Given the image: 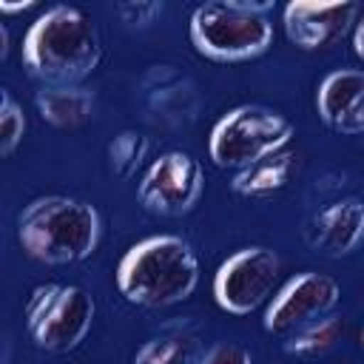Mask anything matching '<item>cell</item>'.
<instances>
[{
  "mask_svg": "<svg viewBox=\"0 0 364 364\" xmlns=\"http://www.w3.org/2000/svg\"><path fill=\"white\" fill-rule=\"evenodd\" d=\"M102 40L94 20L77 6L46 9L23 37V63L46 85H80L97 71Z\"/></svg>",
  "mask_w": 364,
  "mask_h": 364,
  "instance_id": "6da1fadb",
  "label": "cell"
},
{
  "mask_svg": "<svg viewBox=\"0 0 364 364\" xmlns=\"http://www.w3.org/2000/svg\"><path fill=\"white\" fill-rule=\"evenodd\" d=\"M199 284L193 247L173 233L148 236L125 250L117 264V287L136 307H171L185 301Z\"/></svg>",
  "mask_w": 364,
  "mask_h": 364,
  "instance_id": "7a4b0ae2",
  "label": "cell"
},
{
  "mask_svg": "<svg viewBox=\"0 0 364 364\" xmlns=\"http://www.w3.org/2000/svg\"><path fill=\"white\" fill-rule=\"evenodd\" d=\"M102 233V219L91 202L74 196H37L17 216L23 250L46 264H74L88 259Z\"/></svg>",
  "mask_w": 364,
  "mask_h": 364,
  "instance_id": "3957f363",
  "label": "cell"
},
{
  "mask_svg": "<svg viewBox=\"0 0 364 364\" xmlns=\"http://www.w3.org/2000/svg\"><path fill=\"white\" fill-rule=\"evenodd\" d=\"M273 0H210L191 14V43L216 63H242L273 46Z\"/></svg>",
  "mask_w": 364,
  "mask_h": 364,
  "instance_id": "277c9868",
  "label": "cell"
},
{
  "mask_svg": "<svg viewBox=\"0 0 364 364\" xmlns=\"http://www.w3.org/2000/svg\"><path fill=\"white\" fill-rule=\"evenodd\" d=\"M293 122L264 105H236L222 114L210 131L208 154L219 168H247L279 154L293 139Z\"/></svg>",
  "mask_w": 364,
  "mask_h": 364,
  "instance_id": "5b68a950",
  "label": "cell"
},
{
  "mask_svg": "<svg viewBox=\"0 0 364 364\" xmlns=\"http://www.w3.org/2000/svg\"><path fill=\"white\" fill-rule=\"evenodd\" d=\"M26 327L37 347L68 353L94 324V296L77 284H37L26 299Z\"/></svg>",
  "mask_w": 364,
  "mask_h": 364,
  "instance_id": "8992f818",
  "label": "cell"
},
{
  "mask_svg": "<svg viewBox=\"0 0 364 364\" xmlns=\"http://www.w3.org/2000/svg\"><path fill=\"white\" fill-rule=\"evenodd\" d=\"M282 262L264 245L230 253L213 273V299L230 316H250L276 293Z\"/></svg>",
  "mask_w": 364,
  "mask_h": 364,
  "instance_id": "52a82bcc",
  "label": "cell"
},
{
  "mask_svg": "<svg viewBox=\"0 0 364 364\" xmlns=\"http://www.w3.org/2000/svg\"><path fill=\"white\" fill-rule=\"evenodd\" d=\"M338 301H341V284L333 276L316 273V270L296 273L267 301L264 330L273 333V336L287 338L299 327H304L310 321H318L324 316H333Z\"/></svg>",
  "mask_w": 364,
  "mask_h": 364,
  "instance_id": "ba28073f",
  "label": "cell"
},
{
  "mask_svg": "<svg viewBox=\"0 0 364 364\" xmlns=\"http://www.w3.org/2000/svg\"><path fill=\"white\" fill-rule=\"evenodd\" d=\"M205 191L202 165L188 151L159 154L139 179L136 196L145 210L159 216H182L196 208Z\"/></svg>",
  "mask_w": 364,
  "mask_h": 364,
  "instance_id": "9c48e42d",
  "label": "cell"
},
{
  "mask_svg": "<svg viewBox=\"0 0 364 364\" xmlns=\"http://www.w3.org/2000/svg\"><path fill=\"white\" fill-rule=\"evenodd\" d=\"M284 34L304 51H318L341 43L358 23L355 0H290L282 14Z\"/></svg>",
  "mask_w": 364,
  "mask_h": 364,
  "instance_id": "30bf717a",
  "label": "cell"
},
{
  "mask_svg": "<svg viewBox=\"0 0 364 364\" xmlns=\"http://www.w3.org/2000/svg\"><path fill=\"white\" fill-rule=\"evenodd\" d=\"M139 88H142L145 108L156 125L182 128V125H191L196 119V111H199L196 85L176 65H168V63L151 65L142 74Z\"/></svg>",
  "mask_w": 364,
  "mask_h": 364,
  "instance_id": "8fae6325",
  "label": "cell"
},
{
  "mask_svg": "<svg viewBox=\"0 0 364 364\" xmlns=\"http://www.w3.org/2000/svg\"><path fill=\"white\" fill-rule=\"evenodd\" d=\"M307 245L321 256H347L364 242V202L355 196L338 199L316 210L304 228Z\"/></svg>",
  "mask_w": 364,
  "mask_h": 364,
  "instance_id": "7c38bea8",
  "label": "cell"
},
{
  "mask_svg": "<svg viewBox=\"0 0 364 364\" xmlns=\"http://www.w3.org/2000/svg\"><path fill=\"white\" fill-rule=\"evenodd\" d=\"M40 117L54 128H80L94 114V94L82 85H43L34 94Z\"/></svg>",
  "mask_w": 364,
  "mask_h": 364,
  "instance_id": "4fadbf2b",
  "label": "cell"
},
{
  "mask_svg": "<svg viewBox=\"0 0 364 364\" xmlns=\"http://www.w3.org/2000/svg\"><path fill=\"white\" fill-rule=\"evenodd\" d=\"M293 171H296V154L284 148L247 168H239L230 179V188L239 196H270L290 182Z\"/></svg>",
  "mask_w": 364,
  "mask_h": 364,
  "instance_id": "5bb4252c",
  "label": "cell"
},
{
  "mask_svg": "<svg viewBox=\"0 0 364 364\" xmlns=\"http://www.w3.org/2000/svg\"><path fill=\"white\" fill-rule=\"evenodd\" d=\"M361 91H364V71L361 68H336V71H330L318 82V91H316V111H318L321 122L336 131L338 122L353 108V102L361 97Z\"/></svg>",
  "mask_w": 364,
  "mask_h": 364,
  "instance_id": "9a60e30c",
  "label": "cell"
},
{
  "mask_svg": "<svg viewBox=\"0 0 364 364\" xmlns=\"http://www.w3.org/2000/svg\"><path fill=\"white\" fill-rule=\"evenodd\" d=\"M196 358L199 338L185 327L159 333L134 353V364H196Z\"/></svg>",
  "mask_w": 364,
  "mask_h": 364,
  "instance_id": "2e32d148",
  "label": "cell"
},
{
  "mask_svg": "<svg viewBox=\"0 0 364 364\" xmlns=\"http://www.w3.org/2000/svg\"><path fill=\"white\" fill-rule=\"evenodd\" d=\"M341 333H344L341 318L324 316V318L310 321V324L299 327L296 333H290L284 338V353H290V355H310V358L313 355H324V353H330L338 344Z\"/></svg>",
  "mask_w": 364,
  "mask_h": 364,
  "instance_id": "e0dca14e",
  "label": "cell"
},
{
  "mask_svg": "<svg viewBox=\"0 0 364 364\" xmlns=\"http://www.w3.org/2000/svg\"><path fill=\"white\" fill-rule=\"evenodd\" d=\"M151 151V139L139 131H119L111 142H108V165L114 171V176L119 179H131L136 173V168L148 159Z\"/></svg>",
  "mask_w": 364,
  "mask_h": 364,
  "instance_id": "ac0fdd59",
  "label": "cell"
},
{
  "mask_svg": "<svg viewBox=\"0 0 364 364\" xmlns=\"http://www.w3.org/2000/svg\"><path fill=\"white\" fill-rule=\"evenodd\" d=\"M26 134V114L9 91L0 94V154L11 156Z\"/></svg>",
  "mask_w": 364,
  "mask_h": 364,
  "instance_id": "d6986e66",
  "label": "cell"
},
{
  "mask_svg": "<svg viewBox=\"0 0 364 364\" xmlns=\"http://www.w3.org/2000/svg\"><path fill=\"white\" fill-rule=\"evenodd\" d=\"M117 14L128 26H151L162 14V3H156V0H125V3H117Z\"/></svg>",
  "mask_w": 364,
  "mask_h": 364,
  "instance_id": "ffe728a7",
  "label": "cell"
},
{
  "mask_svg": "<svg viewBox=\"0 0 364 364\" xmlns=\"http://www.w3.org/2000/svg\"><path fill=\"white\" fill-rule=\"evenodd\" d=\"M196 364H253V355L245 344H236V341H222V344H213L210 350H205Z\"/></svg>",
  "mask_w": 364,
  "mask_h": 364,
  "instance_id": "44dd1931",
  "label": "cell"
},
{
  "mask_svg": "<svg viewBox=\"0 0 364 364\" xmlns=\"http://www.w3.org/2000/svg\"><path fill=\"white\" fill-rule=\"evenodd\" d=\"M338 134H364V91H361V97L353 102V108L347 111V117L338 122V128H336Z\"/></svg>",
  "mask_w": 364,
  "mask_h": 364,
  "instance_id": "7402d4cb",
  "label": "cell"
},
{
  "mask_svg": "<svg viewBox=\"0 0 364 364\" xmlns=\"http://www.w3.org/2000/svg\"><path fill=\"white\" fill-rule=\"evenodd\" d=\"M353 51H355V57L364 63V14L358 17V23H355V28H353Z\"/></svg>",
  "mask_w": 364,
  "mask_h": 364,
  "instance_id": "603a6c76",
  "label": "cell"
},
{
  "mask_svg": "<svg viewBox=\"0 0 364 364\" xmlns=\"http://www.w3.org/2000/svg\"><path fill=\"white\" fill-rule=\"evenodd\" d=\"M31 6H34V0H0V11L3 14H17V11H26Z\"/></svg>",
  "mask_w": 364,
  "mask_h": 364,
  "instance_id": "cb8c5ba5",
  "label": "cell"
},
{
  "mask_svg": "<svg viewBox=\"0 0 364 364\" xmlns=\"http://www.w3.org/2000/svg\"><path fill=\"white\" fill-rule=\"evenodd\" d=\"M9 57V28L0 23V60Z\"/></svg>",
  "mask_w": 364,
  "mask_h": 364,
  "instance_id": "d4e9b609",
  "label": "cell"
},
{
  "mask_svg": "<svg viewBox=\"0 0 364 364\" xmlns=\"http://www.w3.org/2000/svg\"><path fill=\"white\" fill-rule=\"evenodd\" d=\"M361 344H364V333H361Z\"/></svg>",
  "mask_w": 364,
  "mask_h": 364,
  "instance_id": "484cf974",
  "label": "cell"
}]
</instances>
